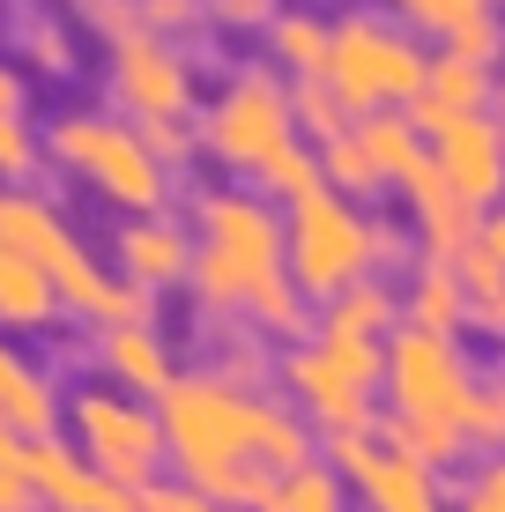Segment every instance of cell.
Wrapping results in <instances>:
<instances>
[{
	"instance_id": "6da1fadb",
	"label": "cell",
	"mask_w": 505,
	"mask_h": 512,
	"mask_svg": "<svg viewBox=\"0 0 505 512\" xmlns=\"http://www.w3.org/2000/svg\"><path fill=\"white\" fill-rule=\"evenodd\" d=\"M156 409H164V438H171V468H179V483L223 498L231 512H268L275 483H283L290 468L320 461V453H312L320 431H312L290 401L246 394V386L216 379L208 364L186 372Z\"/></svg>"
},
{
	"instance_id": "7a4b0ae2",
	"label": "cell",
	"mask_w": 505,
	"mask_h": 512,
	"mask_svg": "<svg viewBox=\"0 0 505 512\" xmlns=\"http://www.w3.org/2000/svg\"><path fill=\"white\" fill-rule=\"evenodd\" d=\"M186 223H194V305L201 320H246L253 297L275 275H290V231L283 208L268 193H253L246 179H216L186 193Z\"/></svg>"
},
{
	"instance_id": "3957f363",
	"label": "cell",
	"mask_w": 505,
	"mask_h": 512,
	"mask_svg": "<svg viewBox=\"0 0 505 512\" xmlns=\"http://www.w3.org/2000/svg\"><path fill=\"white\" fill-rule=\"evenodd\" d=\"M283 231H290V282H298L312 305H327V297L357 290L372 275H394L409 260V231H394L387 216L342 201V193L298 201L283 216Z\"/></svg>"
},
{
	"instance_id": "277c9868",
	"label": "cell",
	"mask_w": 505,
	"mask_h": 512,
	"mask_svg": "<svg viewBox=\"0 0 505 512\" xmlns=\"http://www.w3.org/2000/svg\"><path fill=\"white\" fill-rule=\"evenodd\" d=\"M45 156H52V171H67L82 193H97L119 216H164L171 208V179L179 171H164L149 156L134 119H104L97 104H67L45 127Z\"/></svg>"
},
{
	"instance_id": "5b68a950",
	"label": "cell",
	"mask_w": 505,
	"mask_h": 512,
	"mask_svg": "<svg viewBox=\"0 0 505 512\" xmlns=\"http://www.w3.org/2000/svg\"><path fill=\"white\" fill-rule=\"evenodd\" d=\"M283 401L298 409L312 431H320V446H335V438H364L379 431L372 394H387V342H357V334H312V342L283 349Z\"/></svg>"
},
{
	"instance_id": "8992f818",
	"label": "cell",
	"mask_w": 505,
	"mask_h": 512,
	"mask_svg": "<svg viewBox=\"0 0 505 512\" xmlns=\"http://www.w3.org/2000/svg\"><path fill=\"white\" fill-rule=\"evenodd\" d=\"M431 82V45L416 38L402 15L387 8H342L335 15V60H327V90L342 97L350 119L372 112H409Z\"/></svg>"
},
{
	"instance_id": "52a82bcc",
	"label": "cell",
	"mask_w": 505,
	"mask_h": 512,
	"mask_svg": "<svg viewBox=\"0 0 505 512\" xmlns=\"http://www.w3.org/2000/svg\"><path fill=\"white\" fill-rule=\"evenodd\" d=\"M290 141H298V112H290V82L275 75V67H238V75L201 104V156L223 179L253 186Z\"/></svg>"
},
{
	"instance_id": "ba28073f",
	"label": "cell",
	"mask_w": 505,
	"mask_h": 512,
	"mask_svg": "<svg viewBox=\"0 0 505 512\" xmlns=\"http://www.w3.org/2000/svg\"><path fill=\"white\" fill-rule=\"evenodd\" d=\"M67 438H75L82 461L119 490H149V483H164V468H171L164 409L119 394V386H104V379L67 394Z\"/></svg>"
},
{
	"instance_id": "9c48e42d",
	"label": "cell",
	"mask_w": 505,
	"mask_h": 512,
	"mask_svg": "<svg viewBox=\"0 0 505 512\" xmlns=\"http://www.w3.org/2000/svg\"><path fill=\"white\" fill-rule=\"evenodd\" d=\"M476 364H468L461 334H431V327H402L387 342V416L409 423H439L461 431L468 401H476Z\"/></svg>"
},
{
	"instance_id": "30bf717a",
	"label": "cell",
	"mask_w": 505,
	"mask_h": 512,
	"mask_svg": "<svg viewBox=\"0 0 505 512\" xmlns=\"http://www.w3.org/2000/svg\"><path fill=\"white\" fill-rule=\"evenodd\" d=\"M104 97L127 119H179V112H201V67L179 38L134 30L104 52Z\"/></svg>"
},
{
	"instance_id": "8fae6325",
	"label": "cell",
	"mask_w": 505,
	"mask_h": 512,
	"mask_svg": "<svg viewBox=\"0 0 505 512\" xmlns=\"http://www.w3.org/2000/svg\"><path fill=\"white\" fill-rule=\"evenodd\" d=\"M327 461H335V475L350 483V498H357L364 512H446L439 468H424L416 453L387 446L379 431L335 438V446H327Z\"/></svg>"
},
{
	"instance_id": "7c38bea8",
	"label": "cell",
	"mask_w": 505,
	"mask_h": 512,
	"mask_svg": "<svg viewBox=\"0 0 505 512\" xmlns=\"http://www.w3.org/2000/svg\"><path fill=\"white\" fill-rule=\"evenodd\" d=\"M431 164H439V179L454 186L476 216L505 208V119L498 112L446 119V127L431 134Z\"/></svg>"
},
{
	"instance_id": "4fadbf2b",
	"label": "cell",
	"mask_w": 505,
	"mask_h": 512,
	"mask_svg": "<svg viewBox=\"0 0 505 512\" xmlns=\"http://www.w3.org/2000/svg\"><path fill=\"white\" fill-rule=\"evenodd\" d=\"M194 223L186 216H119L112 231V268L149 297H171V290H194Z\"/></svg>"
},
{
	"instance_id": "5bb4252c",
	"label": "cell",
	"mask_w": 505,
	"mask_h": 512,
	"mask_svg": "<svg viewBox=\"0 0 505 512\" xmlns=\"http://www.w3.org/2000/svg\"><path fill=\"white\" fill-rule=\"evenodd\" d=\"M90 372H97L104 386H119V394H134V401H164L171 386L186 379L179 357H171V342L156 334V320L90 334Z\"/></svg>"
},
{
	"instance_id": "9a60e30c",
	"label": "cell",
	"mask_w": 505,
	"mask_h": 512,
	"mask_svg": "<svg viewBox=\"0 0 505 512\" xmlns=\"http://www.w3.org/2000/svg\"><path fill=\"white\" fill-rule=\"evenodd\" d=\"M0 245H8V253H23L30 268H45L52 282H60L82 253H90V245L67 231L60 201H52V193H38V186H0Z\"/></svg>"
},
{
	"instance_id": "2e32d148",
	"label": "cell",
	"mask_w": 505,
	"mask_h": 512,
	"mask_svg": "<svg viewBox=\"0 0 505 512\" xmlns=\"http://www.w3.org/2000/svg\"><path fill=\"white\" fill-rule=\"evenodd\" d=\"M402 208H409V238L424 245V260H454V268H461V260L476 253L483 216L439 179V164H424V171L402 186Z\"/></svg>"
},
{
	"instance_id": "e0dca14e",
	"label": "cell",
	"mask_w": 505,
	"mask_h": 512,
	"mask_svg": "<svg viewBox=\"0 0 505 512\" xmlns=\"http://www.w3.org/2000/svg\"><path fill=\"white\" fill-rule=\"evenodd\" d=\"M30 483H38V512H127V498H134V490L104 483L82 461L75 438H38L30 446Z\"/></svg>"
},
{
	"instance_id": "ac0fdd59",
	"label": "cell",
	"mask_w": 505,
	"mask_h": 512,
	"mask_svg": "<svg viewBox=\"0 0 505 512\" xmlns=\"http://www.w3.org/2000/svg\"><path fill=\"white\" fill-rule=\"evenodd\" d=\"M60 423H67V394L52 386V372H38V364L0 334V431L38 446V438H60Z\"/></svg>"
},
{
	"instance_id": "d6986e66",
	"label": "cell",
	"mask_w": 505,
	"mask_h": 512,
	"mask_svg": "<svg viewBox=\"0 0 505 512\" xmlns=\"http://www.w3.org/2000/svg\"><path fill=\"white\" fill-rule=\"evenodd\" d=\"M320 327L327 334H357V342H394L409 320H402V282L394 275H372V282H357V290H342V297H327L320 305Z\"/></svg>"
},
{
	"instance_id": "ffe728a7",
	"label": "cell",
	"mask_w": 505,
	"mask_h": 512,
	"mask_svg": "<svg viewBox=\"0 0 505 512\" xmlns=\"http://www.w3.org/2000/svg\"><path fill=\"white\" fill-rule=\"evenodd\" d=\"M402 320L431 334H468V290L454 260H416L402 275Z\"/></svg>"
},
{
	"instance_id": "44dd1931",
	"label": "cell",
	"mask_w": 505,
	"mask_h": 512,
	"mask_svg": "<svg viewBox=\"0 0 505 512\" xmlns=\"http://www.w3.org/2000/svg\"><path fill=\"white\" fill-rule=\"evenodd\" d=\"M60 320H67V312H60L52 275L0 245V334H45V327H60Z\"/></svg>"
},
{
	"instance_id": "7402d4cb",
	"label": "cell",
	"mask_w": 505,
	"mask_h": 512,
	"mask_svg": "<svg viewBox=\"0 0 505 512\" xmlns=\"http://www.w3.org/2000/svg\"><path fill=\"white\" fill-rule=\"evenodd\" d=\"M357 141H364V156H372V171L387 179V193H402L416 171L431 164V141H424V127H416L409 112H372V119H357Z\"/></svg>"
},
{
	"instance_id": "603a6c76",
	"label": "cell",
	"mask_w": 505,
	"mask_h": 512,
	"mask_svg": "<svg viewBox=\"0 0 505 512\" xmlns=\"http://www.w3.org/2000/svg\"><path fill=\"white\" fill-rule=\"evenodd\" d=\"M327 60H335V23H320V15H298L283 8L268 30V67L283 82H327Z\"/></svg>"
},
{
	"instance_id": "cb8c5ba5",
	"label": "cell",
	"mask_w": 505,
	"mask_h": 512,
	"mask_svg": "<svg viewBox=\"0 0 505 512\" xmlns=\"http://www.w3.org/2000/svg\"><path fill=\"white\" fill-rule=\"evenodd\" d=\"M253 193H268L275 208H298V201H312V193H327V171H320V149H312V141H290L283 156H275L268 171H260L253 179Z\"/></svg>"
},
{
	"instance_id": "d4e9b609",
	"label": "cell",
	"mask_w": 505,
	"mask_h": 512,
	"mask_svg": "<svg viewBox=\"0 0 505 512\" xmlns=\"http://www.w3.org/2000/svg\"><path fill=\"white\" fill-rule=\"evenodd\" d=\"M461 290H468V334L505 342V268L483 253V245L461 260Z\"/></svg>"
},
{
	"instance_id": "484cf974",
	"label": "cell",
	"mask_w": 505,
	"mask_h": 512,
	"mask_svg": "<svg viewBox=\"0 0 505 512\" xmlns=\"http://www.w3.org/2000/svg\"><path fill=\"white\" fill-rule=\"evenodd\" d=\"M268 512H350V483L335 475V461H305L275 483Z\"/></svg>"
},
{
	"instance_id": "4316f807",
	"label": "cell",
	"mask_w": 505,
	"mask_h": 512,
	"mask_svg": "<svg viewBox=\"0 0 505 512\" xmlns=\"http://www.w3.org/2000/svg\"><path fill=\"white\" fill-rule=\"evenodd\" d=\"M491 8H498V0H394V15H402V23H409L424 45H454L461 30L483 23Z\"/></svg>"
},
{
	"instance_id": "83f0119b",
	"label": "cell",
	"mask_w": 505,
	"mask_h": 512,
	"mask_svg": "<svg viewBox=\"0 0 505 512\" xmlns=\"http://www.w3.org/2000/svg\"><path fill=\"white\" fill-rule=\"evenodd\" d=\"M320 171H327V193H342V201H357V208L372 201V193H387V179L372 171V156H364V141H357V127L320 149Z\"/></svg>"
},
{
	"instance_id": "f1b7e54d",
	"label": "cell",
	"mask_w": 505,
	"mask_h": 512,
	"mask_svg": "<svg viewBox=\"0 0 505 512\" xmlns=\"http://www.w3.org/2000/svg\"><path fill=\"white\" fill-rule=\"evenodd\" d=\"M45 171H52L45 134L30 127L23 112H0V186H38Z\"/></svg>"
},
{
	"instance_id": "f546056e",
	"label": "cell",
	"mask_w": 505,
	"mask_h": 512,
	"mask_svg": "<svg viewBox=\"0 0 505 512\" xmlns=\"http://www.w3.org/2000/svg\"><path fill=\"white\" fill-rule=\"evenodd\" d=\"M15 52H23L30 67H38V75H75V38H67V23H52V15H15Z\"/></svg>"
},
{
	"instance_id": "4dcf8cb0",
	"label": "cell",
	"mask_w": 505,
	"mask_h": 512,
	"mask_svg": "<svg viewBox=\"0 0 505 512\" xmlns=\"http://www.w3.org/2000/svg\"><path fill=\"white\" fill-rule=\"evenodd\" d=\"M290 112H298V141H312V149H327V141H342L357 127L327 82H290Z\"/></svg>"
},
{
	"instance_id": "1f68e13d",
	"label": "cell",
	"mask_w": 505,
	"mask_h": 512,
	"mask_svg": "<svg viewBox=\"0 0 505 512\" xmlns=\"http://www.w3.org/2000/svg\"><path fill=\"white\" fill-rule=\"evenodd\" d=\"M60 8H67V23H75L82 38H97L104 52L142 30V0H60Z\"/></svg>"
},
{
	"instance_id": "d6a6232c",
	"label": "cell",
	"mask_w": 505,
	"mask_h": 512,
	"mask_svg": "<svg viewBox=\"0 0 505 512\" xmlns=\"http://www.w3.org/2000/svg\"><path fill=\"white\" fill-rule=\"evenodd\" d=\"M461 438H468V453H505V379L476 386V401L461 416Z\"/></svg>"
},
{
	"instance_id": "836d02e7",
	"label": "cell",
	"mask_w": 505,
	"mask_h": 512,
	"mask_svg": "<svg viewBox=\"0 0 505 512\" xmlns=\"http://www.w3.org/2000/svg\"><path fill=\"white\" fill-rule=\"evenodd\" d=\"M0 512H38V483H30V438L0 431Z\"/></svg>"
},
{
	"instance_id": "e575fe53",
	"label": "cell",
	"mask_w": 505,
	"mask_h": 512,
	"mask_svg": "<svg viewBox=\"0 0 505 512\" xmlns=\"http://www.w3.org/2000/svg\"><path fill=\"white\" fill-rule=\"evenodd\" d=\"M454 512H505V453H483V461L461 475Z\"/></svg>"
},
{
	"instance_id": "d590c367",
	"label": "cell",
	"mask_w": 505,
	"mask_h": 512,
	"mask_svg": "<svg viewBox=\"0 0 505 512\" xmlns=\"http://www.w3.org/2000/svg\"><path fill=\"white\" fill-rule=\"evenodd\" d=\"M201 8H208V23H216V30H238V38H268L275 15H283L275 0H201Z\"/></svg>"
},
{
	"instance_id": "8d00e7d4",
	"label": "cell",
	"mask_w": 505,
	"mask_h": 512,
	"mask_svg": "<svg viewBox=\"0 0 505 512\" xmlns=\"http://www.w3.org/2000/svg\"><path fill=\"white\" fill-rule=\"evenodd\" d=\"M208 23V8L201 0H142V30H156V38H194V30Z\"/></svg>"
},
{
	"instance_id": "74e56055",
	"label": "cell",
	"mask_w": 505,
	"mask_h": 512,
	"mask_svg": "<svg viewBox=\"0 0 505 512\" xmlns=\"http://www.w3.org/2000/svg\"><path fill=\"white\" fill-rule=\"evenodd\" d=\"M439 52H461V60H483V67H498L505 60V8H491L483 23H468L454 45H439Z\"/></svg>"
},
{
	"instance_id": "f35d334b",
	"label": "cell",
	"mask_w": 505,
	"mask_h": 512,
	"mask_svg": "<svg viewBox=\"0 0 505 512\" xmlns=\"http://www.w3.org/2000/svg\"><path fill=\"white\" fill-rule=\"evenodd\" d=\"M23 97H30L23 67H15V60H0V112H23Z\"/></svg>"
},
{
	"instance_id": "ab89813d",
	"label": "cell",
	"mask_w": 505,
	"mask_h": 512,
	"mask_svg": "<svg viewBox=\"0 0 505 512\" xmlns=\"http://www.w3.org/2000/svg\"><path fill=\"white\" fill-rule=\"evenodd\" d=\"M171 505L179 512H231L223 498H208V490H194V483H171Z\"/></svg>"
},
{
	"instance_id": "60d3db41",
	"label": "cell",
	"mask_w": 505,
	"mask_h": 512,
	"mask_svg": "<svg viewBox=\"0 0 505 512\" xmlns=\"http://www.w3.org/2000/svg\"><path fill=\"white\" fill-rule=\"evenodd\" d=\"M476 245H483V253H491L498 268H505V208H491V216H483V238H476Z\"/></svg>"
},
{
	"instance_id": "b9f144b4",
	"label": "cell",
	"mask_w": 505,
	"mask_h": 512,
	"mask_svg": "<svg viewBox=\"0 0 505 512\" xmlns=\"http://www.w3.org/2000/svg\"><path fill=\"white\" fill-rule=\"evenodd\" d=\"M127 512H179V505H171V483H149V490H134V498H127Z\"/></svg>"
},
{
	"instance_id": "7bdbcfd3",
	"label": "cell",
	"mask_w": 505,
	"mask_h": 512,
	"mask_svg": "<svg viewBox=\"0 0 505 512\" xmlns=\"http://www.w3.org/2000/svg\"><path fill=\"white\" fill-rule=\"evenodd\" d=\"M498 119H505V75H498Z\"/></svg>"
},
{
	"instance_id": "ee69618b",
	"label": "cell",
	"mask_w": 505,
	"mask_h": 512,
	"mask_svg": "<svg viewBox=\"0 0 505 512\" xmlns=\"http://www.w3.org/2000/svg\"><path fill=\"white\" fill-rule=\"evenodd\" d=\"M498 379H505V357H498Z\"/></svg>"
},
{
	"instance_id": "f6af8a7d",
	"label": "cell",
	"mask_w": 505,
	"mask_h": 512,
	"mask_svg": "<svg viewBox=\"0 0 505 512\" xmlns=\"http://www.w3.org/2000/svg\"><path fill=\"white\" fill-rule=\"evenodd\" d=\"M498 8H505V0H498Z\"/></svg>"
}]
</instances>
